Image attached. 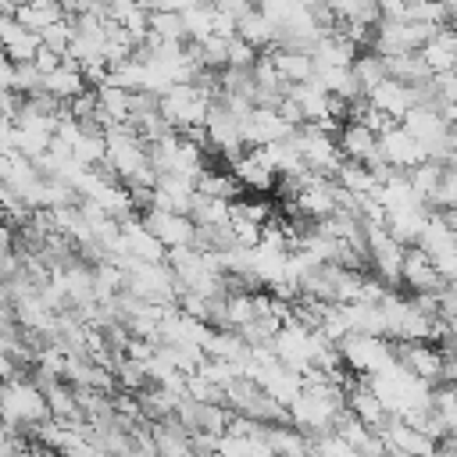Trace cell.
I'll list each match as a JSON object with an SVG mask.
<instances>
[{"label": "cell", "instance_id": "8992f818", "mask_svg": "<svg viewBox=\"0 0 457 457\" xmlns=\"http://www.w3.org/2000/svg\"><path fill=\"white\" fill-rule=\"evenodd\" d=\"M378 150L386 157V164H393L396 171H407L421 161H428V150L421 139H414L400 121H393L386 132H378Z\"/></svg>", "mask_w": 457, "mask_h": 457}, {"label": "cell", "instance_id": "e0dca14e", "mask_svg": "<svg viewBox=\"0 0 457 457\" xmlns=\"http://www.w3.org/2000/svg\"><path fill=\"white\" fill-rule=\"evenodd\" d=\"M39 46H43L39 32L25 29L18 18H7V25H4V36H0V50H4V54H7L14 64H18V61H32Z\"/></svg>", "mask_w": 457, "mask_h": 457}, {"label": "cell", "instance_id": "ac0fdd59", "mask_svg": "<svg viewBox=\"0 0 457 457\" xmlns=\"http://www.w3.org/2000/svg\"><path fill=\"white\" fill-rule=\"evenodd\" d=\"M236 36H243L246 43H253L257 50H264V46H271V43H278V25L264 14V11H257V7H250L239 21H236Z\"/></svg>", "mask_w": 457, "mask_h": 457}, {"label": "cell", "instance_id": "7c38bea8", "mask_svg": "<svg viewBox=\"0 0 457 457\" xmlns=\"http://www.w3.org/2000/svg\"><path fill=\"white\" fill-rule=\"evenodd\" d=\"M418 54H421V61L428 64V71H450V68H457V25H453V21L439 25V29L418 46Z\"/></svg>", "mask_w": 457, "mask_h": 457}, {"label": "cell", "instance_id": "d6986e66", "mask_svg": "<svg viewBox=\"0 0 457 457\" xmlns=\"http://www.w3.org/2000/svg\"><path fill=\"white\" fill-rule=\"evenodd\" d=\"M332 179H336L343 189L357 193V196H364V193H375V189H378V179H375V171H371L364 161H353V157H343Z\"/></svg>", "mask_w": 457, "mask_h": 457}, {"label": "cell", "instance_id": "30bf717a", "mask_svg": "<svg viewBox=\"0 0 457 457\" xmlns=\"http://www.w3.org/2000/svg\"><path fill=\"white\" fill-rule=\"evenodd\" d=\"M118 225H121V253L139 261H164V243L146 228L139 214H125L118 218Z\"/></svg>", "mask_w": 457, "mask_h": 457}, {"label": "cell", "instance_id": "52a82bcc", "mask_svg": "<svg viewBox=\"0 0 457 457\" xmlns=\"http://www.w3.org/2000/svg\"><path fill=\"white\" fill-rule=\"evenodd\" d=\"M143 221H146V228L164 243V250H168V246H186V243L196 239V221H193L189 214H182V211L146 207V211H143Z\"/></svg>", "mask_w": 457, "mask_h": 457}, {"label": "cell", "instance_id": "ba28073f", "mask_svg": "<svg viewBox=\"0 0 457 457\" xmlns=\"http://www.w3.org/2000/svg\"><path fill=\"white\" fill-rule=\"evenodd\" d=\"M336 146H339L343 157L364 161L368 168L386 164V157H382V150H378V136H375L368 125H361V121H343L339 132H336Z\"/></svg>", "mask_w": 457, "mask_h": 457}, {"label": "cell", "instance_id": "d4e9b609", "mask_svg": "<svg viewBox=\"0 0 457 457\" xmlns=\"http://www.w3.org/2000/svg\"><path fill=\"white\" fill-rule=\"evenodd\" d=\"M114 382H118L121 389L139 393V389L150 382V375H146V361H136V357L118 353V361H114Z\"/></svg>", "mask_w": 457, "mask_h": 457}, {"label": "cell", "instance_id": "cb8c5ba5", "mask_svg": "<svg viewBox=\"0 0 457 457\" xmlns=\"http://www.w3.org/2000/svg\"><path fill=\"white\" fill-rule=\"evenodd\" d=\"M443 171H446V164H439V161H421V164H414V168H407V179H411V186H414V193L428 204L432 200V193H436V186H439V179H443Z\"/></svg>", "mask_w": 457, "mask_h": 457}, {"label": "cell", "instance_id": "603a6c76", "mask_svg": "<svg viewBox=\"0 0 457 457\" xmlns=\"http://www.w3.org/2000/svg\"><path fill=\"white\" fill-rule=\"evenodd\" d=\"M350 71H353V79L361 82V89L368 93L371 86H378L389 71H386V61L375 54V50H361L357 57H353V64H350Z\"/></svg>", "mask_w": 457, "mask_h": 457}, {"label": "cell", "instance_id": "277c9868", "mask_svg": "<svg viewBox=\"0 0 457 457\" xmlns=\"http://www.w3.org/2000/svg\"><path fill=\"white\" fill-rule=\"evenodd\" d=\"M296 125H289L278 107H268V104H253L250 114L239 121V136H243V146H264V143H275V139H286Z\"/></svg>", "mask_w": 457, "mask_h": 457}, {"label": "cell", "instance_id": "484cf974", "mask_svg": "<svg viewBox=\"0 0 457 457\" xmlns=\"http://www.w3.org/2000/svg\"><path fill=\"white\" fill-rule=\"evenodd\" d=\"M14 18H18L25 29H32V32H43L50 21L64 18V11H61V4H50V7H39V4H18Z\"/></svg>", "mask_w": 457, "mask_h": 457}, {"label": "cell", "instance_id": "7402d4cb", "mask_svg": "<svg viewBox=\"0 0 457 457\" xmlns=\"http://www.w3.org/2000/svg\"><path fill=\"white\" fill-rule=\"evenodd\" d=\"M179 14H182L186 39H204V36H211V29H214V4H211V0H196V4H189L186 11H179Z\"/></svg>", "mask_w": 457, "mask_h": 457}, {"label": "cell", "instance_id": "9c48e42d", "mask_svg": "<svg viewBox=\"0 0 457 457\" xmlns=\"http://www.w3.org/2000/svg\"><path fill=\"white\" fill-rule=\"evenodd\" d=\"M400 282L403 286H411L414 293H439L446 282H443V275L436 271V264H432V257L418 246V243H407L403 246V261H400Z\"/></svg>", "mask_w": 457, "mask_h": 457}, {"label": "cell", "instance_id": "5b68a950", "mask_svg": "<svg viewBox=\"0 0 457 457\" xmlns=\"http://www.w3.org/2000/svg\"><path fill=\"white\" fill-rule=\"evenodd\" d=\"M396 361L411 371V375H418V378H425V382H443V371H446V350L439 346V343H428V339H414V343H400L396 346Z\"/></svg>", "mask_w": 457, "mask_h": 457}, {"label": "cell", "instance_id": "44dd1931", "mask_svg": "<svg viewBox=\"0 0 457 457\" xmlns=\"http://www.w3.org/2000/svg\"><path fill=\"white\" fill-rule=\"evenodd\" d=\"M239 179L232 171H221V168H200L196 175V193H207V196H221V200H236L239 196Z\"/></svg>", "mask_w": 457, "mask_h": 457}, {"label": "cell", "instance_id": "7a4b0ae2", "mask_svg": "<svg viewBox=\"0 0 457 457\" xmlns=\"http://www.w3.org/2000/svg\"><path fill=\"white\" fill-rule=\"evenodd\" d=\"M211 107V93L200 82H171L161 96H157V111L171 129H186V125H204Z\"/></svg>", "mask_w": 457, "mask_h": 457}, {"label": "cell", "instance_id": "3957f363", "mask_svg": "<svg viewBox=\"0 0 457 457\" xmlns=\"http://www.w3.org/2000/svg\"><path fill=\"white\" fill-rule=\"evenodd\" d=\"M336 346H339L346 368L357 375H375V371H386L389 364H396V346L389 343V336L346 332L343 339H336Z\"/></svg>", "mask_w": 457, "mask_h": 457}, {"label": "cell", "instance_id": "f1b7e54d", "mask_svg": "<svg viewBox=\"0 0 457 457\" xmlns=\"http://www.w3.org/2000/svg\"><path fill=\"white\" fill-rule=\"evenodd\" d=\"M257 54H261V50H257L253 43H246L243 36H236V32L228 36V64H232V68H253Z\"/></svg>", "mask_w": 457, "mask_h": 457}, {"label": "cell", "instance_id": "1f68e13d", "mask_svg": "<svg viewBox=\"0 0 457 457\" xmlns=\"http://www.w3.org/2000/svg\"><path fill=\"white\" fill-rule=\"evenodd\" d=\"M214 7H218V11H225L228 18H236V21H239V18H243V14L253 7V0H214Z\"/></svg>", "mask_w": 457, "mask_h": 457}, {"label": "cell", "instance_id": "6da1fadb", "mask_svg": "<svg viewBox=\"0 0 457 457\" xmlns=\"http://www.w3.org/2000/svg\"><path fill=\"white\" fill-rule=\"evenodd\" d=\"M0 414L7 428L36 432V425L50 418V407H46L43 389L32 378H7L0 382Z\"/></svg>", "mask_w": 457, "mask_h": 457}, {"label": "cell", "instance_id": "5bb4252c", "mask_svg": "<svg viewBox=\"0 0 457 457\" xmlns=\"http://www.w3.org/2000/svg\"><path fill=\"white\" fill-rule=\"evenodd\" d=\"M428 214H432V207H428L425 200H418V204H403V207H389V211H386V228L407 246V243H414V239L421 236Z\"/></svg>", "mask_w": 457, "mask_h": 457}, {"label": "cell", "instance_id": "2e32d148", "mask_svg": "<svg viewBox=\"0 0 457 457\" xmlns=\"http://www.w3.org/2000/svg\"><path fill=\"white\" fill-rule=\"evenodd\" d=\"M43 89H46V93H54L61 104H68L75 93H82V89H86V75H82L79 61H75L71 54H64V57H61V64H57L54 71H46V75H43Z\"/></svg>", "mask_w": 457, "mask_h": 457}, {"label": "cell", "instance_id": "4dcf8cb0", "mask_svg": "<svg viewBox=\"0 0 457 457\" xmlns=\"http://www.w3.org/2000/svg\"><path fill=\"white\" fill-rule=\"evenodd\" d=\"M32 64L46 75V71H54V68L61 64V54H57V50H50V46H39V50H36V57H32Z\"/></svg>", "mask_w": 457, "mask_h": 457}, {"label": "cell", "instance_id": "83f0119b", "mask_svg": "<svg viewBox=\"0 0 457 457\" xmlns=\"http://www.w3.org/2000/svg\"><path fill=\"white\" fill-rule=\"evenodd\" d=\"M228 207H232V218H246V221H257V225H264V221L271 218V204H268V200H246V196H236Z\"/></svg>", "mask_w": 457, "mask_h": 457}, {"label": "cell", "instance_id": "9a60e30c", "mask_svg": "<svg viewBox=\"0 0 457 457\" xmlns=\"http://www.w3.org/2000/svg\"><path fill=\"white\" fill-rule=\"evenodd\" d=\"M232 175L239 179L243 189H253V193H268V189H275V171L268 168V161H264L253 146L243 150V154L232 161Z\"/></svg>", "mask_w": 457, "mask_h": 457}, {"label": "cell", "instance_id": "836d02e7", "mask_svg": "<svg viewBox=\"0 0 457 457\" xmlns=\"http://www.w3.org/2000/svg\"><path fill=\"white\" fill-rule=\"evenodd\" d=\"M18 4H25V0H18Z\"/></svg>", "mask_w": 457, "mask_h": 457}, {"label": "cell", "instance_id": "4fadbf2b", "mask_svg": "<svg viewBox=\"0 0 457 457\" xmlns=\"http://www.w3.org/2000/svg\"><path fill=\"white\" fill-rule=\"evenodd\" d=\"M261 54H268V57H271L275 71H278L286 82H307V79L314 75V57H311V50L271 43V46H264Z\"/></svg>", "mask_w": 457, "mask_h": 457}, {"label": "cell", "instance_id": "ffe728a7", "mask_svg": "<svg viewBox=\"0 0 457 457\" xmlns=\"http://www.w3.org/2000/svg\"><path fill=\"white\" fill-rule=\"evenodd\" d=\"M232 200H221V196H207V193H193V204H189V218L200 225V228H211V225H228L232 218Z\"/></svg>", "mask_w": 457, "mask_h": 457}, {"label": "cell", "instance_id": "4316f807", "mask_svg": "<svg viewBox=\"0 0 457 457\" xmlns=\"http://www.w3.org/2000/svg\"><path fill=\"white\" fill-rule=\"evenodd\" d=\"M146 29H150V36H157V39H186L182 14H179V11H150Z\"/></svg>", "mask_w": 457, "mask_h": 457}, {"label": "cell", "instance_id": "d6a6232c", "mask_svg": "<svg viewBox=\"0 0 457 457\" xmlns=\"http://www.w3.org/2000/svg\"><path fill=\"white\" fill-rule=\"evenodd\" d=\"M11 246H14V225L0 214V253H4V250H11Z\"/></svg>", "mask_w": 457, "mask_h": 457}, {"label": "cell", "instance_id": "f546056e", "mask_svg": "<svg viewBox=\"0 0 457 457\" xmlns=\"http://www.w3.org/2000/svg\"><path fill=\"white\" fill-rule=\"evenodd\" d=\"M228 225H232V239H236V246H257V243H261V225H257V221L228 218Z\"/></svg>", "mask_w": 457, "mask_h": 457}, {"label": "cell", "instance_id": "8fae6325", "mask_svg": "<svg viewBox=\"0 0 457 457\" xmlns=\"http://www.w3.org/2000/svg\"><path fill=\"white\" fill-rule=\"evenodd\" d=\"M364 96H368L371 107H378V111L389 114L393 121H400V118L414 107V93H411V86L400 82V79H393V75H386V79H382L378 86H371Z\"/></svg>", "mask_w": 457, "mask_h": 457}]
</instances>
